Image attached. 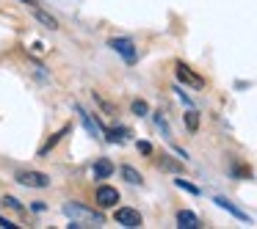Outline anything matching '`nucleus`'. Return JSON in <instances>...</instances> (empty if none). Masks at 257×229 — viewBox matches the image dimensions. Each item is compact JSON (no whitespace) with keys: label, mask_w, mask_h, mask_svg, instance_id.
Listing matches in <instances>:
<instances>
[{"label":"nucleus","mask_w":257,"mask_h":229,"mask_svg":"<svg viewBox=\"0 0 257 229\" xmlns=\"http://www.w3.org/2000/svg\"><path fill=\"white\" fill-rule=\"evenodd\" d=\"M0 226H3V229H17V223H12L9 218H0Z\"/></svg>","instance_id":"19"},{"label":"nucleus","mask_w":257,"mask_h":229,"mask_svg":"<svg viewBox=\"0 0 257 229\" xmlns=\"http://www.w3.org/2000/svg\"><path fill=\"white\" fill-rule=\"evenodd\" d=\"M108 47H111L113 53H119V56H122L127 64L136 61V47H133V42L124 39V36H116V39H111V42H108Z\"/></svg>","instance_id":"3"},{"label":"nucleus","mask_w":257,"mask_h":229,"mask_svg":"<svg viewBox=\"0 0 257 229\" xmlns=\"http://www.w3.org/2000/svg\"><path fill=\"white\" fill-rule=\"evenodd\" d=\"M34 17L39 20V23L45 25V28H50V31H56V28H58L56 17H53V14H47V12H42V9H36V12H34Z\"/></svg>","instance_id":"11"},{"label":"nucleus","mask_w":257,"mask_h":229,"mask_svg":"<svg viewBox=\"0 0 257 229\" xmlns=\"http://www.w3.org/2000/svg\"><path fill=\"white\" fill-rule=\"evenodd\" d=\"M139 152L141 155H152V146L147 144V141H139Z\"/></svg>","instance_id":"17"},{"label":"nucleus","mask_w":257,"mask_h":229,"mask_svg":"<svg viewBox=\"0 0 257 229\" xmlns=\"http://www.w3.org/2000/svg\"><path fill=\"white\" fill-rule=\"evenodd\" d=\"M17 182L25 185V188H47V185H50V177L42 174V171H20Z\"/></svg>","instance_id":"2"},{"label":"nucleus","mask_w":257,"mask_h":229,"mask_svg":"<svg viewBox=\"0 0 257 229\" xmlns=\"http://www.w3.org/2000/svg\"><path fill=\"white\" fill-rule=\"evenodd\" d=\"M177 226L180 229H196L199 226V218H196L191 210H180L177 212Z\"/></svg>","instance_id":"8"},{"label":"nucleus","mask_w":257,"mask_h":229,"mask_svg":"<svg viewBox=\"0 0 257 229\" xmlns=\"http://www.w3.org/2000/svg\"><path fill=\"white\" fill-rule=\"evenodd\" d=\"M75 111H78V116H80V122H83V127L89 130V135H94V138H102V135H100V127H97L94 119H91V113L86 111V108H80V105H75Z\"/></svg>","instance_id":"7"},{"label":"nucleus","mask_w":257,"mask_h":229,"mask_svg":"<svg viewBox=\"0 0 257 229\" xmlns=\"http://www.w3.org/2000/svg\"><path fill=\"white\" fill-rule=\"evenodd\" d=\"M64 215L69 218V226L78 229V226H105V215L100 210H91V207L80 204V201H69L64 204Z\"/></svg>","instance_id":"1"},{"label":"nucleus","mask_w":257,"mask_h":229,"mask_svg":"<svg viewBox=\"0 0 257 229\" xmlns=\"http://www.w3.org/2000/svg\"><path fill=\"white\" fill-rule=\"evenodd\" d=\"M133 111H136V116H147V102L144 100H136L133 102Z\"/></svg>","instance_id":"16"},{"label":"nucleus","mask_w":257,"mask_h":229,"mask_svg":"<svg viewBox=\"0 0 257 229\" xmlns=\"http://www.w3.org/2000/svg\"><path fill=\"white\" fill-rule=\"evenodd\" d=\"M185 127H188L191 133H196V127H199V113H196V111L185 113Z\"/></svg>","instance_id":"14"},{"label":"nucleus","mask_w":257,"mask_h":229,"mask_svg":"<svg viewBox=\"0 0 257 229\" xmlns=\"http://www.w3.org/2000/svg\"><path fill=\"white\" fill-rule=\"evenodd\" d=\"M67 133H69V127H64V130H58V133H56V135H53V138H50V141H47V144H45V146H42V155H45V152H50V149H53V146H56V144H58V141H61V138H64V135H67Z\"/></svg>","instance_id":"13"},{"label":"nucleus","mask_w":257,"mask_h":229,"mask_svg":"<svg viewBox=\"0 0 257 229\" xmlns=\"http://www.w3.org/2000/svg\"><path fill=\"white\" fill-rule=\"evenodd\" d=\"M174 185H177V188H183V190H188V193H194V196H199V188H196V185H191V182H185V179H174Z\"/></svg>","instance_id":"15"},{"label":"nucleus","mask_w":257,"mask_h":229,"mask_svg":"<svg viewBox=\"0 0 257 229\" xmlns=\"http://www.w3.org/2000/svg\"><path fill=\"white\" fill-rule=\"evenodd\" d=\"M91 171H94L97 179H108V177H111V171H113V163L111 160H97L94 166H91Z\"/></svg>","instance_id":"10"},{"label":"nucleus","mask_w":257,"mask_h":229,"mask_svg":"<svg viewBox=\"0 0 257 229\" xmlns=\"http://www.w3.org/2000/svg\"><path fill=\"white\" fill-rule=\"evenodd\" d=\"M216 204L221 207V210H227L229 215L240 218V221H249V215H246L243 210H238V207H235V204H232V201H229V199H224V196H216Z\"/></svg>","instance_id":"9"},{"label":"nucleus","mask_w":257,"mask_h":229,"mask_svg":"<svg viewBox=\"0 0 257 229\" xmlns=\"http://www.w3.org/2000/svg\"><path fill=\"white\" fill-rule=\"evenodd\" d=\"M3 204L12 207V210H20V201H17V199H12V196H6V199H3Z\"/></svg>","instance_id":"18"},{"label":"nucleus","mask_w":257,"mask_h":229,"mask_svg":"<svg viewBox=\"0 0 257 229\" xmlns=\"http://www.w3.org/2000/svg\"><path fill=\"white\" fill-rule=\"evenodd\" d=\"M177 78L183 80L185 86H191V89H202V86H205V80H202L196 72H191V67L183 64V61H177Z\"/></svg>","instance_id":"5"},{"label":"nucleus","mask_w":257,"mask_h":229,"mask_svg":"<svg viewBox=\"0 0 257 229\" xmlns=\"http://www.w3.org/2000/svg\"><path fill=\"white\" fill-rule=\"evenodd\" d=\"M23 3H28V6H36V0H23Z\"/></svg>","instance_id":"20"},{"label":"nucleus","mask_w":257,"mask_h":229,"mask_svg":"<svg viewBox=\"0 0 257 229\" xmlns=\"http://www.w3.org/2000/svg\"><path fill=\"white\" fill-rule=\"evenodd\" d=\"M119 201V190L111 188V185H102V188H97V204L100 207H116Z\"/></svg>","instance_id":"6"},{"label":"nucleus","mask_w":257,"mask_h":229,"mask_svg":"<svg viewBox=\"0 0 257 229\" xmlns=\"http://www.w3.org/2000/svg\"><path fill=\"white\" fill-rule=\"evenodd\" d=\"M113 218H116V223H122V226H127V229L141 226V212L133 210V207H119Z\"/></svg>","instance_id":"4"},{"label":"nucleus","mask_w":257,"mask_h":229,"mask_svg":"<svg viewBox=\"0 0 257 229\" xmlns=\"http://www.w3.org/2000/svg\"><path fill=\"white\" fill-rule=\"evenodd\" d=\"M122 177L127 179L130 185H141V182H144V179H141V174L136 171V168H130V166H122Z\"/></svg>","instance_id":"12"}]
</instances>
